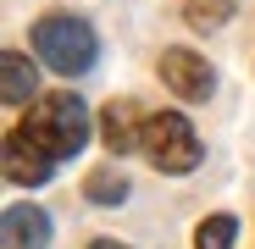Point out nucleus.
Masks as SVG:
<instances>
[{"mask_svg": "<svg viewBox=\"0 0 255 249\" xmlns=\"http://www.w3.org/2000/svg\"><path fill=\"white\" fill-rule=\"evenodd\" d=\"M89 249H128V244H117V238H95Z\"/></svg>", "mask_w": 255, "mask_h": 249, "instance_id": "12", "label": "nucleus"}, {"mask_svg": "<svg viewBox=\"0 0 255 249\" xmlns=\"http://www.w3.org/2000/svg\"><path fill=\"white\" fill-rule=\"evenodd\" d=\"M161 83L172 89L178 100H189V105H205L211 100V89H217V72H211V61L205 56H194V50H183V45H172V50H161Z\"/></svg>", "mask_w": 255, "mask_h": 249, "instance_id": "4", "label": "nucleus"}, {"mask_svg": "<svg viewBox=\"0 0 255 249\" xmlns=\"http://www.w3.org/2000/svg\"><path fill=\"white\" fill-rule=\"evenodd\" d=\"M228 17H233V0H183V22L194 33H217Z\"/></svg>", "mask_w": 255, "mask_h": 249, "instance_id": "9", "label": "nucleus"}, {"mask_svg": "<svg viewBox=\"0 0 255 249\" xmlns=\"http://www.w3.org/2000/svg\"><path fill=\"white\" fill-rule=\"evenodd\" d=\"M233 244H239V222H233L228 211L205 216V222L194 227V249H233Z\"/></svg>", "mask_w": 255, "mask_h": 249, "instance_id": "10", "label": "nucleus"}, {"mask_svg": "<svg viewBox=\"0 0 255 249\" xmlns=\"http://www.w3.org/2000/svg\"><path fill=\"white\" fill-rule=\"evenodd\" d=\"M0 94H6V105H28L33 100V61L22 56V50H6L0 56Z\"/></svg>", "mask_w": 255, "mask_h": 249, "instance_id": "8", "label": "nucleus"}, {"mask_svg": "<svg viewBox=\"0 0 255 249\" xmlns=\"http://www.w3.org/2000/svg\"><path fill=\"white\" fill-rule=\"evenodd\" d=\"M33 56H45V67L61 72V78H78V72L95 67L100 39H95V28L83 22V17H72V11H50V17L33 22Z\"/></svg>", "mask_w": 255, "mask_h": 249, "instance_id": "2", "label": "nucleus"}, {"mask_svg": "<svg viewBox=\"0 0 255 249\" xmlns=\"http://www.w3.org/2000/svg\"><path fill=\"white\" fill-rule=\"evenodd\" d=\"M50 244V216L39 205H6V249H45Z\"/></svg>", "mask_w": 255, "mask_h": 249, "instance_id": "7", "label": "nucleus"}, {"mask_svg": "<svg viewBox=\"0 0 255 249\" xmlns=\"http://www.w3.org/2000/svg\"><path fill=\"white\" fill-rule=\"evenodd\" d=\"M139 150L150 155V166H155V172H166V177L194 172V166L205 161L200 133L189 128V116H178V111H155V116H144V144H139Z\"/></svg>", "mask_w": 255, "mask_h": 249, "instance_id": "3", "label": "nucleus"}, {"mask_svg": "<svg viewBox=\"0 0 255 249\" xmlns=\"http://www.w3.org/2000/svg\"><path fill=\"white\" fill-rule=\"evenodd\" d=\"M17 128L45 150L50 161H72L83 144H89V111H83L78 94H45V100H33L22 111Z\"/></svg>", "mask_w": 255, "mask_h": 249, "instance_id": "1", "label": "nucleus"}, {"mask_svg": "<svg viewBox=\"0 0 255 249\" xmlns=\"http://www.w3.org/2000/svg\"><path fill=\"white\" fill-rule=\"evenodd\" d=\"M83 188H89V199H95V205H122V199H128V177H122V172H111V166L89 172V183H83Z\"/></svg>", "mask_w": 255, "mask_h": 249, "instance_id": "11", "label": "nucleus"}, {"mask_svg": "<svg viewBox=\"0 0 255 249\" xmlns=\"http://www.w3.org/2000/svg\"><path fill=\"white\" fill-rule=\"evenodd\" d=\"M100 139H106L111 155L139 150V144H144V116H139V105H133V100H111V105L100 111Z\"/></svg>", "mask_w": 255, "mask_h": 249, "instance_id": "6", "label": "nucleus"}, {"mask_svg": "<svg viewBox=\"0 0 255 249\" xmlns=\"http://www.w3.org/2000/svg\"><path fill=\"white\" fill-rule=\"evenodd\" d=\"M50 172H56V161L39 150L22 128H11V133H6V183H11V188H39Z\"/></svg>", "mask_w": 255, "mask_h": 249, "instance_id": "5", "label": "nucleus"}]
</instances>
